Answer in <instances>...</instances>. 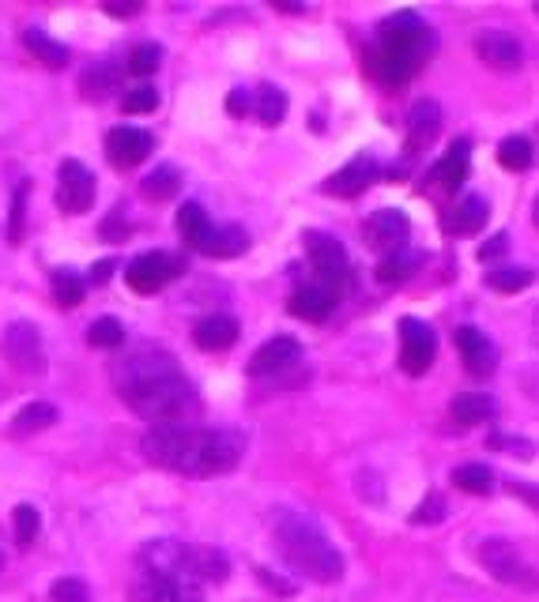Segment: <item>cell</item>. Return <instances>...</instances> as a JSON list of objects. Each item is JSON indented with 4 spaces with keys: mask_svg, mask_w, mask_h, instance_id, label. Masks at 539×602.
Segmentation results:
<instances>
[{
    "mask_svg": "<svg viewBox=\"0 0 539 602\" xmlns=\"http://www.w3.org/2000/svg\"><path fill=\"white\" fill-rule=\"evenodd\" d=\"M250 248V234L242 226H215L207 231L204 245L196 248L201 256H212V261H231V256H242Z\"/></svg>",
    "mask_w": 539,
    "mask_h": 602,
    "instance_id": "44dd1931",
    "label": "cell"
},
{
    "mask_svg": "<svg viewBox=\"0 0 539 602\" xmlns=\"http://www.w3.org/2000/svg\"><path fill=\"white\" fill-rule=\"evenodd\" d=\"M536 16H539V4H536Z\"/></svg>",
    "mask_w": 539,
    "mask_h": 602,
    "instance_id": "f907efd6",
    "label": "cell"
},
{
    "mask_svg": "<svg viewBox=\"0 0 539 602\" xmlns=\"http://www.w3.org/2000/svg\"><path fill=\"white\" fill-rule=\"evenodd\" d=\"M276 550L298 577L314 584H336L344 577V558L328 542V534L302 512H279L276 520Z\"/></svg>",
    "mask_w": 539,
    "mask_h": 602,
    "instance_id": "5b68a950",
    "label": "cell"
},
{
    "mask_svg": "<svg viewBox=\"0 0 539 602\" xmlns=\"http://www.w3.org/2000/svg\"><path fill=\"white\" fill-rule=\"evenodd\" d=\"M532 218H536V226H539V196H536V207H532Z\"/></svg>",
    "mask_w": 539,
    "mask_h": 602,
    "instance_id": "c3c4849f",
    "label": "cell"
},
{
    "mask_svg": "<svg viewBox=\"0 0 539 602\" xmlns=\"http://www.w3.org/2000/svg\"><path fill=\"white\" fill-rule=\"evenodd\" d=\"M498 162H502L506 170H528L532 166V143H528L525 136H506L502 147H498Z\"/></svg>",
    "mask_w": 539,
    "mask_h": 602,
    "instance_id": "d590c367",
    "label": "cell"
},
{
    "mask_svg": "<svg viewBox=\"0 0 539 602\" xmlns=\"http://www.w3.org/2000/svg\"><path fill=\"white\" fill-rule=\"evenodd\" d=\"M306 253H309V264H314V283L328 286V290L339 294V286L347 283V253L336 237L321 234V231H309L306 237Z\"/></svg>",
    "mask_w": 539,
    "mask_h": 602,
    "instance_id": "ba28073f",
    "label": "cell"
},
{
    "mask_svg": "<svg viewBox=\"0 0 539 602\" xmlns=\"http://www.w3.org/2000/svg\"><path fill=\"white\" fill-rule=\"evenodd\" d=\"M151 151H155V136L148 129H132V124H121V129H110L106 136V155L118 170H132L140 166Z\"/></svg>",
    "mask_w": 539,
    "mask_h": 602,
    "instance_id": "4fadbf2b",
    "label": "cell"
},
{
    "mask_svg": "<svg viewBox=\"0 0 539 602\" xmlns=\"http://www.w3.org/2000/svg\"><path fill=\"white\" fill-rule=\"evenodd\" d=\"M452 486L465 493H476V497H487L490 490H495V475L487 471L484 463H465L452 471Z\"/></svg>",
    "mask_w": 539,
    "mask_h": 602,
    "instance_id": "f1b7e54d",
    "label": "cell"
},
{
    "mask_svg": "<svg viewBox=\"0 0 539 602\" xmlns=\"http://www.w3.org/2000/svg\"><path fill=\"white\" fill-rule=\"evenodd\" d=\"M536 275L528 272V267H495V272H487V286L498 294H517V290H528L532 286Z\"/></svg>",
    "mask_w": 539,
    "mask_h": 602,
    "instance_id": "d6a6232c",
    "label": "cell"
},
{
    "mask_svg": "<svg viewBox=\"0 0 539 602\" xmlns=\"http://www.w3.org/2000/svg\"><path fill=\"white\" fill-rule=\"evenodd\" d=\"M83 290H88V283L80 279L75 272H53V298L57 305H64V309H72V305L83 302Z\"/></svg>",
    "mask_w": 539,
    "mask_h": 602,
    "instance_id": "836d02e7",
    "label": "cell"
},
{
    "mask_svg": "<svg viewBox=\"0 0 539 602\" xmlns=\"http://www.w3.org/2000/svg\"><path fill=\"white\" fill-rule=\"evenodd\" d=\"M140 188H144L148 200H170V196H177V188H182V174H177L174 166H155Z\"/></svg>",
    "mask_w": 539,
    "mask_h": 602,
    "instance_id": "1f68e13d",
    "label": "cell"
},
{
    "mask_svg": "<svg viewBox=\"0 0 539 602\" xmlns=\"http://www.w3.org/2000/svg\"><path fill=\"white\" fill-rule=\"evenodd\" d=\"M12 520H16V542H19V550H31L34 539H38V531H42V516H38L34 504H19V509L12 512Z\"/></svg>",
    "mask_w": 539,
    "mask_h": 602,
    "instance_id": "e575fe53",
    "label": "cell"
},
{
    "mask_svg": "<svg viewBox=\"0 0 539 602\" xmlns=\"http://www.w3.org/2000/svg\"><path fill=\"white\" fill-rule=\"evenodd\" d=\"M57 181H61V185H57V204H61V212L83 215L94 204V174L83 162L64 159L61 170H57Z\"/></svg>",
    "mask_w": 539,
    "mask_h": 602,
    "instance_id": "30bf717a",
    "label": "cell"
},
{
    "mask_svg": "<svg viewBox=\"0 0 539 602\" xmlns=\"http://www.w3.org/2000/svg\"><path fill=\"white\" fill-rule=\"evenodd\" d=\"M88 343L91 347H102V350H118L121 343H125V328H121V320L102 317L88 328Z\"/></svg>",
    "mask_w": 539,
    "mask_h": 602,
    "instance_id": "8d00e7d4",
    "label": "cell"
},
{
    "mask_svg": "<svg viewBox=\"0 0 539 602\" xmlns=\"http://www.w3.org/2000/svg\"><path fill=\"white\" fill-rule=\"evenodd\" d=\"M298 361H302V343L291 336H276L250 358V377H272V373H283L298 366Z\"/></svg>",
    "mask_w": 539,
    "mask_h": 602,
    "instance_id": "e0dca14e",
    "label": "cell"
},
{
    "mask_svg": "<svg viewBox=\"0 0 539 602\" xmlns=\"http://www.w3.org/2000/svg\"><path fill=\"white\" fill-rule=\"evenodd\" d=\"M226 110L234 113V118H245V113H253V94L238 88V91H231V99H226Z\"/></svg>",
    "mask_w": 539,
    "mask_h": 602,
    "instance_id": "7bdbcfd3",
    "label": "cell"
},
{
    "mask_svg": "<svg viewBox=\"0 0 539 602\" xmlns=\"http://www.w3.org/2000/svg\"><path fill=\"white\" fill-rule=\"evenodd\" d=\"M253 113L261 118V124H279L287 118V94L279 88H261L253 94Z\"/></svg>",
    "mask_w": 539,
    "mask_h": 602,
    "instance_id": "f546056e",
    "label": "cell"
},
{
    "mask_svg": "<svg viewBox=\"0 0 539 602\" xmlns=\"http://www.w3.org/2000/svg\"><path fill=\"white\" fill-rule=\"evenodd\" d=\"M110 275H113V261H99V264L91 267V283L94 286H106Z\"/></svg>",
    "mask_w": 539,
    "mask_h": 602,
    "instance_id": "f6af8a7d",
    "label": "cell"
},
{
    "mask_svg": "<svg viewBox=\"0 0 539 602\" xmlns=\"http://www.w3.org/2000/svg\"><path fill=\"white\" fill-rule=\"evenodd\" d=\"M490 218V207L484 196H465L457 207L446 215V231L449 234H479Z\"/></svg>",
    "mask_w": 539,
    "mask_h": 602,
    "instance_id": "cb8c5ba5",
    "label": "cell"
},
{
    "mask_svg": "<svg viewBox=\"0 0 539 602\" xmlns=\"http://www.w3.org/2000/svg\"><path fill=\"white\" fill-rule=\"evenodd\" d=\"M336 298H339V294L328 290V286L306 283V286H298V290L291 294V313H295L298 320H325L328 313H333Z\"/></svg>",
    "mask_w": 539,
    "mask_h": 602,
    "instance_id": "d6986e66",
    "label": "cell"
},
{
    "mask_svg": "<svg viewBox=\"0 0 539 602\" xmlns=\"http://www.w3.org/2000/svg\"><path fill=\"white\" fill-rule=\"evenodd\" d=\"M27 193H31V185H27V181H19L16 193H12V215H8V245H23Z\"/></svg>",
    "mask_w": 539,
    "mask_h": 602,
    "instance_id": "74e56055",
    "label": "cell"
},
{
    "mask_svg": "<svg viewBox=\"0 0 539 602\" xmlns=\"http://www.w3.org/2000/svg\"><path fill=\"white\" fill-rule=\"evenodd\" d=\"M434 355H438V339H434V328L419 317H404L400 320V369L408 377H423L434 366Z\"/></svg>",
    "mask_w": 539,
    "mask_h": 602,
    "instance_id": "9c48e42d",
    "label": "cell"
},
{
    "mask_svg": "<svg viewBox=\"0 0 539 602\" xmlns=\"http://www.w3.org/2000/svg\"><path fill=\"white\" fill-rule=\"evenodd\" d=\"M532 343L539 347V305H536V313H532Z\"/></svg>",
    "mask_w": 539,
    "mask_h": 602,
    "instance_id": "7dc6e473",
    "label": "cell"
},
{
    "mask_svg": "<svg viewBox=\"0 0 539 602\" xmlns=\"http://www.w3.org/2000/svg\"><path fill=\"white\" fill-rule=\"evenodd\" d=\"M423 256L419 253H411V248H400V253H389L382 264H377V279L382 283H400V279H408V275L419 267Z\"/></svg>",
    "mask_w": 539,
    "mask_h": 602,
    "instance_id": "4dcf8cb0",
    "label": "cell"
},
{
    "mask_svg": "<svg viewBox=\"0 0 539 602\" xmlns=\"http://www.w3.org/2000/svg\"><path fill=\"white\" fill-rule=\"evenodd\" d=\"M155 106H159V91L155 88H132L125 99H121V110L125 113H132V118H140V113H155Z\"/></svg>",
    "mask_w": 539,
    "mask_h": 602,
    "instance_id": "ab89813d",
    "label": "cell"
},
{
    "mask_svg": "<svg viewBox=\"0 0 539 602\" xmlns=\"http://www.w3.org/2000/svg\"><path fill=\"white\" fill-rule=\"evenodd\" d=\"M118 396L151 426H193L201 399L174 355L159 347H136L113 366Z\"/></svg>",
    "mask_w": 539,
    "mask_h": 602,
    "instance_id": "6da1fadb",
    "label": "cell"
},
{
    "mask_svg": "<svg viewBox=\"0 0 539 602\" xmlns=\"http://www.w3.org/2000/svg\"><path fill=\"white\" fill-rule=\"evenodd\" d=\"M506 248H509V237H506V234H495L484 248H479V261H484V264H487V261H495V256H502Z\"/></svg>",
    "mask_w": 539,
    "mask_h": 602,
    "instance_id": "ee69618b",
    "label": "cell"
},
{
    "mask_svg": "<svg viewBox=\"0 0 539 602\" xmlns=\"http://www.w3.org/2000/svg\"><path fill=\"white\" fill-rule=\"evenodd\" d=\"M182 272V261H174L170 253H144L125 267V283L136 294H155Z\"/></svg>",
    "mask_w": 539,
    "mask_h": 602,
    "instance_id": "7c38bea8",
    "label": "cell"
},
{
    "mask_svg": "<svg viewBox=\"0 0 539 602\" xmlns=\"http://www.w3.org/2000/svg\"><path fill=\"white\" fill-rule=\"evenodd\" d=\"M207 231H212V218L204 215L201 204H182V212H177V234L185 237L189 248H201Z\"/></svg>",
    "mask_w": 539,
    "mask_h": 602,
    "instance_id": "4316f807",
    "label": "cell"
},
{
    "mask_svg": "<svg viewBox=\"0 0 539 602\" xmlns=\"http://www.w3.org/2000/svg\"><path fill=\"white\" fill-rule=\"evenodd\" d=\"M50 595H53V602H91L88 584H83V580H75V577H61L50 588Z\"/></svg>",
    "mask_w": 539,
    "mask_h": 602,
    "instance_id": "60d3db41",
    "label": "cell"
},
{
    "mask_svg": "<svg viewBox=\"0 0 539 602\" xmlns=\"http://www.w3.org/2000/svg\"><path fill=\"white\" fill-rule=\"evenodd\" d=\"M159 61H163V45L144 42V45H136V50L129 53V72L132 75H151L159 69Z\"/></svg>",
    "mask_w": 539,
    "mask_h": 602,
    "instance_id": "f35d334b",
    "label": "cell"
},
{
    "mask_svg": "<svg viewBox=\"0 0 539 602\" xmlns=\"http://www.w3.org/2000/svg\"><path fill=\"white\" fill-rule=\"evenodd\" d=\"M118 83H121V69L118 64H99V69H88L83 72V80H80V88L88 99H106L110 91H118Z\"/></svg>",
    "mask_w": 539,
    "mask_h": 602,
    "instance_id": "83f0119b",
    "label": "cell"
},
{
    "mask_svg": "<svg viewBox=\"0 0 539 602\" xmlns=\"http://www.w3.org/2000/svg\"><path fill=\"white\" fill-rule=\"evenodd\" d=\"M53 422H57V407H53V404H42V399H34V404H27V407L12 418V433H16V437H27V433H38V429H50Z\"/></svg>",
    "mask_w": 539,
    "mask_h": 602,
    "instance_id": "484cf974",
    "label": "cell"
},
{
    "mask_svg": "<svg viewBox=\"0 0 539 602\" xmlns=\"http://www.w3.org/2000/svg\"><path fill=\"white\" fill-rule=\"evenodd\" d=\"M476 558H479V565H484L490 577L498 580V584L517 588V591H539L536 569L528 565L521 553H517L513 542H506V539H484V542H479V550H476Z\"/></svg>",
    "mask_w": 539,
    "mask_h": 602,
    "instance_id": "8992f818",
    "label": "cell"
},
{
    "mask_svg": "<svg viewBox=\"0 0 539 602\" xmlns=\"http://www.w3.org/2000/svg\"><path fill=\"white\" fill-rule=\"evenodd\" d=\"M106 12H110V16H136L140 4H110Z\"/></svg>",
    "mask_w": 539,
    "mask_h": 602,
    "instance_id": "bcb514c9",
    "label": "cell"
},
{
    "mask_svg": "<svg viewBox=\"0 0 539 602\" xmlns=\"http://www.w3.org/2000/svg\"><path fill=\"white\" fill-rule=\"evenodd\" d=\"M430 50H434L430 27L415 12H396L389 19H382V27H377L374 45L366 50V69L385 88H400V83H408L423 69Z\"/></svg>",
    "mask_w": 539,
    "mask_h": 602,
    "instance_id": "277c9868",
    "label": "cell"
},
{
    "mask_svg": "<svg viewBox=\"0 0 539 602\" xmlns=\"http://www.w3.org/2000/svg\"><path fill=\"white\" fill-rule=\"evenodd\" d=\"M377 174H382V166H377L374 155H355L344 170H336V174L325 181V193L352 200L358 193H366V188L377 181Z\"/></svg>",
    "mask_w": 539,
    "mask_h": 602,
    "instance_id": "9a60e30c",
    "label": "cell"
},
{
    "mask_svg": "<svg viewBox=\"0 0 539 602\" xmlns=\"http://www.w3.org/2000/svg\"><path fill=\"white\" fill-rule=\"evenodd\" d=\"M0 569H4V553H0Z\"/></svg>",
    "mask_w": 539,
    "mask_h": 602,
    "instance_id": "681fc988",
    "label": "cell"
},
{
    "mask_svg": "<svg viewBox=\"0 0 539 602\" xmlns=\"http://www.w3.org/2000/svg\"><path fill=\"white\" fill-rule=\"evenodd\" d=\"M23 42H27V50H31L38 61L45 64V69H64V64H69V50H64L61 42H53V38L45 34L42 27H27Z\"/></svg>",
    "mask_w": 539,
    "mask_h": 602,
    "instance_id": "d4e9b609",
    "label": "cell"
},
{
    "mask_svg": "<svg viewBox=\"0 0 539 602\" xmlns=\"http://www.w3.org/2000/svg\"><path fill=\"white\" fill-rule=\"evenodd\" d=\"M441 520H446V504H441L438 493H430L427 501L415 509V516H411V523H441Z\"/></svg>",
    "mask_w": 539,
    "mask_h": 602,
    "instance_id": "b9f144b4",
    "label": "cell"
},
{
    "mask_svg": "<svg viewBox=\"0 0 539 602\" xmlns=\"http://www.w3.org/2000/svg\"><path fill=\"white\" fill-rule=\"evenodd\" d=\"M449 415H452V422H460V426H484L498 415V404L487 396V391H465V396H457L449 404Z\"/></svg>",
    "mask_w": 539,
    "mask_h": 602,
    "instance_id": "603a6c76",
    "label": "cell"
},
{
    "mask_svg": "<svg viewBox=\"0 0 539 602\" xmlns=\"http://www.w3.org/2000/svg\"><path fill=\"white\" fill-rule=\"evenodd\" d=\"M363 234H366V245L389 256V253H400V248H408L411 223H408V215H404L400 207H382V212H374L370 218H366Z\"/></svg>",
    "mask_w": 539,
    "mask_h": 602,
    "instance_id": "8fae6325",
    "label": "cell"
},
{
    "mask_svg": "<svg viewBox=\"0 0 539 602\" xmlns=\"http://www.w3.org/2000/svg\"><path fill=\"white\" fill-rule=\"evenodd\" d=\"M438 129H441L438 102H430V99L415 102L411 118H408V155H415V151H423V147H430L434 136H438Z\"/></svg>",
    "mask_w": 539,
    "mask_h": 602,
    "instance_id": "ffe728a7",
    "label": "cell"
},
{
    "mask_svg": "<svg viewBox=\"0 0 539 602\" xmlns=\"http://www.w3.org/2000/svg\"><path fill=\"white\" fill-rule=\"evenodd\" d=\"M245 452L238 433L201 426H151L144 437L148 463L163 471L189 475V479H212V475L234 471Z\"/></svg>",
    "mask_w": 539,
    "mask_h": 602,
    "instance_id": "7a4b0ae2",
    "label": "cell"
},
{
    "mask_svg": "<svg viewBox=\"0 0 539 602\" xmlns=\"http://www.w3.org/2000/svg\"><path fill=\"white\" fill-rule=\"evenodd\" d=\"M476 53H479V61L487 64V69H498V72H513V69H521V42H517L513 34H506V31H484L476 38Z\"/></svg>",
    "mask_w": 539,
    "mask_h": 602,
    "instance_id": "2e32d148",
    "label": "cell"
},
{
    "mask_svg": "<svg viewBox=\"0 0 539 602\" xmlns=\"http://www.w3.org/2000/svg\"><path fill=\"white\" fill-rule=\"evenodd\" d=\"M193 339H196V347L207 350V355H215V350H226V347H234L238 343V320L234 317H207L196 324V331H193Z\"/></svg>",
    "mask_w": 539,
    "mask_h": 602,
    "instance_id": "7402d4cb",
    "label": "cell"
},
{
    "mask_svg": "<svg viewBox=\"0 0 539 602\" xmlns=\"http://www.w3.org/2000/svg\"><path fill=\"white\" fill-rule=\"evenodd\" d=\"M0 355L4 361L19 373H45V347H42V331L27 320H16L4 328V339H0Z\"/></svg>",
    "mask_w": 539,
    "mask_h": 602,
    "instance_id": "52a82bcc",
    "label": "cell"
},
{
    "mask_svg": "<svg viewBox=\"0 0 539 602\" xmlns=\"http://www.w3.org/2000/svg\"><path fill=\"white\" fill-rule=\"evenodd\" d=\"M452 339H457V350L460 358H465V369L471 377H490V373L498 369V347L487 339V331L465 324V328L452 331Z\"/></svg>",
    "mask_w": 539,
    "mask_h": 602,
    "instance_id": "5bb4252c",
    "label": "cell"
},
{
    "mask_svg": "<svg viewBox=\"0 0 539 602\" xmlns=\"http://www.w3.org/2000/svg\"><path fill=\"white\" fill-rule=\"evenodd\" d=\"M468 166H471V143L468 140H457L452 147L434 162L430 170V181L441 188V193H457L460 185L468 181Z\"/></svg>",
    "mask_w": 539,
    "mask_h": 602,
    "instance_id": "ac0fdd59",
    "label": "cell"
},
{
    "mask_svg": "<svg viewBox=\"0 0 539 602\" xmlns=\"http://www.w3.org/2000/svg\"><path fill=\"white\" fill-rule=\"evenodd\" d=\"M136 602H204L201 550L174 539H151L136 553Z\"/></svg>",
    "mask_w": 539,
    "mask_h": 602,
    "instance_id": "3957f363",
    "label": "cell"
}]
</instances>
